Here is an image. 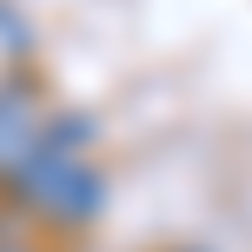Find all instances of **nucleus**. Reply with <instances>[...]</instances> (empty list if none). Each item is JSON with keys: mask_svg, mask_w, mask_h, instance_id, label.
I'll return each mask as SVG.
<instances>
[{"mask_svg": "<svg viewBox=\"0 0 252 252\" xmlns=\"http://www.w3.org/2000/svg\"><path fill=\"white\" fill-rule=\"evenodd\" d=\"M0 192L33 232H87L106 213V173L93 166V153L66 146H40Z\"/></svg>", "mask_w": 252, "mask_h": 252, "instance_id": "nucleus-1", "label": "nucleus"}, {"mask_svg": "<svg viewBox=\"0 0 252 252\" xmlns=\"http://www.w3.org/2000/svg\"><path fill=\"white\" fill-rule=\"evenodd\" d=\"M47 120H53V106H47V93H40L33 73L0 87V186L47 146Z\"/></svg>", "mask_w": 252, "mask_h": 252, "instance_id": "nucleus-2", "label": "nucleus"}, {"mask_svg": "<svg viewBox=\"0 0 252 252\" xmlns=\"http://www.w3.org/2000/svg\"><path fill=\"white\" fill-rule=\"evenodd\" d=\"M0 252H47V246H40L33 232H20V239H0Z\"/></svg>", "mask_w": 252, "mask_h": 252, "instance_id": "nucleus-4", "label": "nucleus"}, {"mask_svg": "<svg viewBox=\"0 0 252 252\" xmlns=\"http://www.w3.org/2000/svg\"><path fill=\"white\" fill-rule=\"evenodd\" d=\"M186 252H199V246H186Z\"/></svg>", "mask_w": 252, "mask_h": 252, "instance_id": "nucleus-5", "label": "nucleus"}, {"mask_svg": "<svg viewBox=\"0 0 252 252\" xmlns=\"http://www.w3.org/2000/svg\"><path fill=\"white\" fill-rule=\"evenodd\" d=\"M27 53H33V27L13 0H0V87L27 80Z\"/></svg>", "mask_w": 252, "mask_h": 252, "instance_id": "nucleus-3", "label": "nucleus"}]
</instances>
